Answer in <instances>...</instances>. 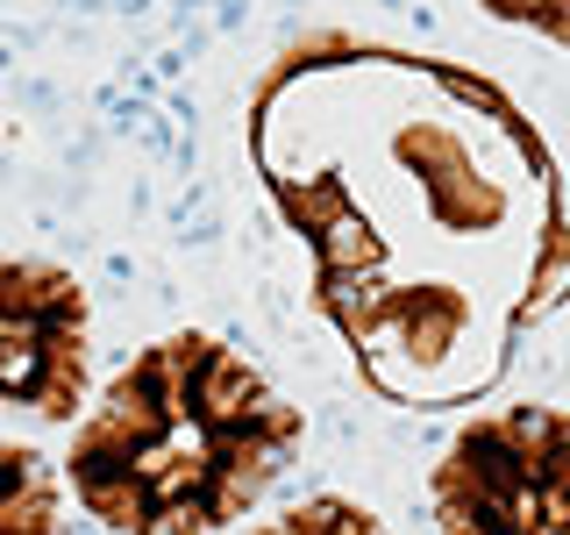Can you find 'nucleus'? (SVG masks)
<instances>
[{"label":"nucleus","mask_w":570,"mask_h":535,"mask_svg":"<svg viewBox=\"0 0 570 535\" xmlns=\"http://www.w3.org/2000/svg\"><path fill=\"white\" fill-rule=\"evenodd\" d=\"M299 407L207 329H171L79 415L65 486L100 528L207 535L257 514L299 457Z\"/></svg>","instance_id":"obj_1"},{"label":"nucleus","mask_w":570,"mask_h":535,"mask_svg":"<svg viewBox=\"0 0 570 535\" xmlns=\"http://www.w3.org/2000/svg\"><path fill=\"white\" fill-rule=\"evenodd\" d=\"M428 507L456 535H570V415L499 407L463 421L428 478Z\"/></svg>","instance_id":"obj_2"},{"label":"nucleus","mask_w":570,"mask_h":535,"mask_svg":"<svg viewBox=\"0 0 570 535\" xmlns=\"http://www.w3.org/2000/svg\"><path fill=\"white\" fill-rule=\"evenodd\" d=\"M94 392V308L86 285L50 257L0 250V415L79 421Z\"/></svg>","instance_id":"obj_3"},{"label":"nucleus","mask_w":570,"mask_h":535,"mask_svg":"<svg viewBox=\"0 0 570 535\" xmlns=\"http://www.w3.org/2000/svg\"><path fill=\"white\" fill-rule=\"evenodd\" d=\"M65 478L29 442H0V535H50L65 514Z\"/></svg>","instance_id":"obj_4"},{"label":"nucleus","mask_w":570,"mask_h":535,"mask_svg":"<svg viewBox=\"0 0 570 535\" xmlns=\"http://www.w3.org/2000/svg\"><path fill=\"white\" fill-rule=\"evenodd\" d=\"M278 528H293V535H307V528H379V514L371 507H350V499H307V507H285L278 514Z\"/></svg>","instance_id":"obj_5"}]
</instances>
